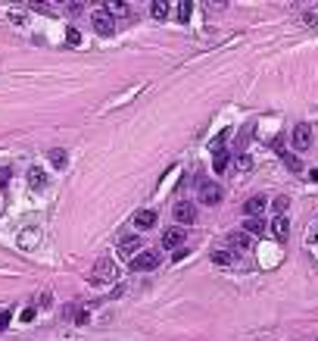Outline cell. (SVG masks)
I'll return each mask as SVG.
<instances>
[{"label":"cell","instance_id":"obj_18","mask_svg":"<svg viewBox=\"0 0 318 341\" xmlns=\"http://www.w3.org/2000/svg\"><path fill=\"white\" fill-rule=\"evenodd\" d=\"M150 13H153V19H165V16H168V4H165V0H153Z\"/></svg>","mask_w":318,"mask_h":341},{"label":"cell","instance_id":"obj_15","mask_svg":"<svg viewBox=\"0 0 318 341\" xmlns=\"http://www.w3.org/2000/svg\"><path fill=\"white\" fill-rule=\"evenodd\" d=\"M50 163H53L56 169H66V163H69L66 150H63V147H53V150H50Z\"/></svg>","mask_w":318,"mask_h":341},{"label":"cell","instance_id":"obj_5","mask_svg":"<svg viewBox=\"0 0 318 341\" xmlns=\"http://www.w3.org/2000/svg\"><path fill=\"white\" fill-rule=\"evenodd\" d=\"M221 201V185L218 182H203L200 185V204H218Z\"/></svg>","mask_w":318,"mask_h":341},{"label":"cell","instance_id":"obj_11","mask_svg":"<svg viewBox=\"0 0 318 341\" xmlns=\"http://www.w3.org/2000/svg\"><path fill=\"white\" fill-rule=\"evenodd\" d=\"M271 232H275L278 241H287V235H290V222H287L284 216H278V219H271Z\"/></svg>","mask_w":318,"mask_h":341},{"label":"cell","instance_id":"obj_23","mask_svg":"<svg viewBox=\"0 0 318 341\" xmlns=\"http://www.w3.org/2000/svg\"><path fill=\"white\" fill-rule=\"evenodd\" d=\"M281 157H284V163H287L290 169H299V160H293V157H290L287 150H281Z\"/></svg>","mask_w":318,"mask_h":341},{"label":"cell","instance_id":"obj_22","mask_svg":"<svg viewBox=\"0 0 318 341\" xmlns=\"http://www.w3.org/2000/svg\"><path fill=\"white\" fill-rule=\"evenodd\" d=\"M10 175H13V172H10L7 166H0V188H7V185H10Z\"/></svg>","mask_w":318,"mask_h":341},{"label":"cell","instance_id":"obj_20","mask_svg":"<svg viewBox=\"0 0 318 341\" xmlns=\"http://www.w3.org/2000/svg\"><path fill=\"white\" fill-rule=\"evenodd\" d=\"M287 207H290V201H287L284 194H281V197H275V201H271V210L278 213V216H284V213H287Z\"/></svg>","mask_w":318,"mask_h":341},{"label":"cell","instance_id":"obj_25","mask_svg":"<svg viewBox=\"0 0 318 341\" xmlns=\"http://www.w3.org/2000/svg\"><path fill=\"white\" fill-rule=\"evenodd\" d=\"M10 326V310H0V332Z\"/></svg>","mask_w":318,"mask_h":341},{"label":"cell","instance_id":"obj_24","mask_svg":"<svg viewBox=\"0 0 318 341\" xmlns=\"http://www.w3.org/2000/svg\"><path fill=\"white\" fill-rule=\"evenodd\" d=\"M237 166H240V169H250V166H253V160H250L247 154H240V157H237Z\"/></svg>","mask_w":318,"mask_h":341},{"label":"cell","instance_id":"obj_19","mask_svg":"<svg viewBox=\"0 0 318 341\" xmlns=\"http://www.w3.org/2000/svg\"><path fill=\"white\" fill-rule=\"evenodd\" d=\"M212 169L221 175L224 169H228V150H221V154H215V160H212Z\"/></svg>","mask_w":318,"mask_h":341},{"label":"cell","instance_id":"obj_12","mask_svg":"<svg viewBox=\"0 0 318 341\" xmlns=\"http://www.w3.org/2000/svg\"><path fill=\"white\" fill-rule=\"evenodd\" d=\"M228 247L247 250V247H250V235H247V232H231V235H228Z\"/></svg>","mask_w":318,"mask_h":341},{"label":"cell","instance_id":"obj_21","mask_svg":"<svg viewBox=\"0 0 318 341\" xmlns=\"http://www.w3.org/2000/svg\"><path fill=\"white\" fill-rule=\"evenodd\" d=\"M106 10H109V16H125V13H128V7L122 4V0H112Z\"/></svg>","mask_w":318,"mask_h":341},{"label":"cell","instance_id":"obj_13","mask_svg":"<svg viewBox=\"0 0 318 341\" xmlns=\"http://www.w3.org/2000/svg\"><path fill=\"white\" fill-rule=\"evenodd\" d=\"M28 185H31V188H37V191L47 185V175H44V169H41V166H31V169H28Z\"/></svg>","mask_w":318,"mask_h":341},{"label":"cell","instance_id":"obj_2","mask_svg":"<svg viewBox=\"0 0 318 341\" xmlns=\"http://www.w3.org/2000/svg\"><path fill=\"white\" fill-rule=\"evenodd\" d=\"M159 266V254L156 250H141L138 257H131V269L134 273H150V269Z\"/></svg>","mask_w":318,"mask_h":341},{"label":"cell","instance_id":"obj_16","mask_svg":"<svg viewBox=\"0 0 318 341\" xmlns=\"http://www.w3.org/2000/svg\"><path fill=\"white\" fill-rule=\"evenodd\" d=\"M191 13H194V4H191V0H181V4H178V10H175L178 22H187V19H191Z\"/></svg>","mask_w":318,"mask_h":341},{"label":"cell","instance_id":"obj_10","mask_svg":"<svg viewBox=\"0 0 318 341\" xmlns=\"http://www.w3.org/2000/svg\"><path fill=\"white\" fill-rule=\"evenodd\" d=\"M119 250H122V254H141V238L138 235H125L122 241H119Z\"/></svg>","mask_w":318,"mask_h":341},{"label":"cell","instance_id":"obj_8","mask_svg":"<svg viewBox=\"0 0 318 341\" xmlns=\"http://www.w3.org/2000/svg\"><path fill=\"white\" fill-rule=\"evenodd\" d=\"M184 238H187V232H184V229H168L165 235H162V247H165V250H181Z\"/></svg>","mask_w":318,"mask_h":341},{"label":"cell","instance_id":"obj_14","mask_svg":"<svg viewBox=\"0 0 318 341\" xmlns=\"http://www.w3.org/2000/svg\"><path fill=\"white\" fill-rule=\"evenodd\" d=\"M265 229H268V225H265V219H262V216L243 222V232H247V235H265Z\"/></svg>","mask_w":318,"mask_h":341},{"label":"cell","instance_id":"obj_4","mask_svg":"<svg viewBox=\"0 0 318 341\" xmlns=\"http://www.w3.org/2000/svg\"><path fill=\"white\" fill-rule=\"evenodd\" d=\"M290 141H293V147H296V150H309V144H312V125L299 122L296 129L290 132Z\"/></svg>","mask_w":318,"mask_h":341},{"label":"cell","instance_id":"obj_1","mask_svg":"<svg viewBox=\"0 0 318 341\" xmlns=\"http://www.w3.org/2000/svg\"><path fill=\"white\" fill-rule=\"evenodd\" d=\"M116 263H112V260H97V266H94L90 269V285H112V282H116Z\"/></svg>","mask_w":318,"mask_h":341},{"label":"cell","instance_id":"obj_6","mask_svg":"<svg viewBox=\"0 0 318 341\" xmlns=\"http://www.w3.org/2000/svg\"><path fill=\"white\" fill-rule=\"evenodd\" d=\"M265 207H268V201L262 194H256V197H250V201L243 204V213H247V219H259L262 213H265Z\"/></svg>","mask_w":318,"mask_h":341},{"label":"cell","instance_id":"obj_17","mask_svg":"<svg viewBox=\"0 0 318 341\" xmlns=\"http://www.w3.org/2000/svg\"><path fill=\"white\" fill-rule=\"evenodd\" d=\"M212 263H218V266H228V263H234L231 250H228V247H218L215 254H212Z\"/></svg>","mask_w":318,"mask_h":341},{"label":"cell","instance_id":"obj_27","mask_svg":"<svg viewBox=\"0 0 318 341\" xmlns=\"http://www.w3.org/2000/svg\"><path fill=\"white\" fill-rule=\"evenodd\" d=\"M309 175H312V178H315V182H318V169H312V172H309Z\"/></svg>","mask_w":318,"mask_h":341},{"label":"cell","instance_id":"obj_9","mask_svg":"<svg viewBox=\"0 0 318 341\" xmlns=\"http://www.w3.org/2000/svg\"><path fill=\"white\" fill-rule=\"evenodd\" d=\"M175 219H178L181 225H191V222L197 219V207H194L191 201H181V204L175 207Z\"/></svg>","mask_w":318,"mask_h":341},{"label":"cell","instance_id":"obj_7","mask_svg":"<svg viewBox=\"0 0 318 341\" xmlns=\"http://www.w3.org/2000/svg\"><path fill=\"white\" fill-rule=\"evenodd\" d=\"M131 225H134L138 232L153 229V225H156V210H138V213H134V219H131Z\"/></svg>","mask_w":318,"mask_h":341},{"label":"cell","instance_id":"obj_26","mask_svg":"<svg viewBox=\"0 0 318 341\" xmlns=\"http://www.w3.org/2000/svg\"><path fill=\"white\" fill-rule=\"evenodd\" d=\"M66 41H69V44H78V41H81V34L75 31V28H69V34H66Z\"/></svg>","mask_w":318,"mask_h":341},{"label":"cell","instance_id":"obj_3","mask_svg":"<svg viewBox=\"0 0 318 341\" xmlns=\"http://www.w3.org/2000/svg\"><path fill=\"white\" fill-rule=\"evenodd\" d=\"M90 22H94V28H97V34H112V31H116V22H112V16H109L106 7L103 10H94Z\"/></svg>","mask_w":318,"mask_h":341}]
</instances>
